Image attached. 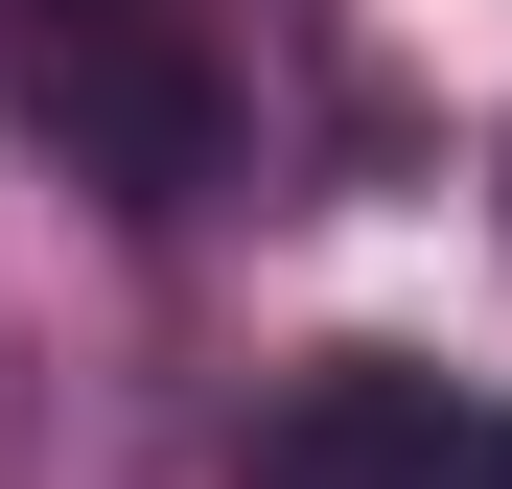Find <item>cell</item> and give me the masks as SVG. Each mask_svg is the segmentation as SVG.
<instances>
[{
    "mask_svg": "<svg viewBox=\"0 0 512 489\" xmlns=\"http://www.w3.org/2000/svg\"><path fill=\"white\" fill-rule=\"evenodd\" d=\"M0 94H24V140L94 210H140V233H187L233 187V24L210 0H0Z\"/></svg>",
    "mask_w": 512,
    "mask_h": 489,
    "instance_id": "obj_1",
    "label": "cell"
},
{
    "mask_svg": "<svg viewBox=\"0 0 512 489\" xmlns=\"http://www.w3.org/2000/svg\"><path fill=\"white\" fill-rule=\"evenodd\" d=\"M233 489H512V396L489 373H419V350H326L256 396Z\"/></svg>",
    "mask_w": 512,
    "mask_h": 489,
    "instance_id": "obj_2",
    "label": "cell"
}]
</instances>
